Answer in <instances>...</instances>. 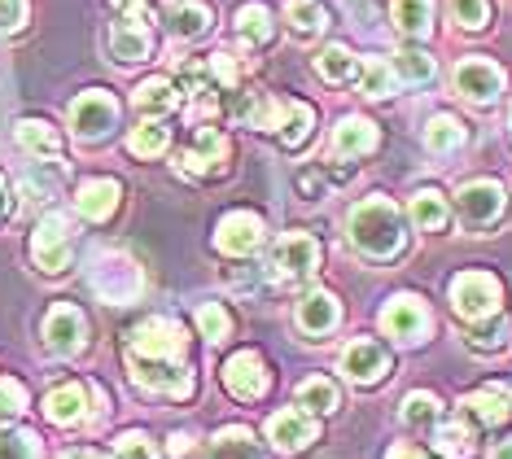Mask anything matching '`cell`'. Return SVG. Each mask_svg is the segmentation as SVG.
<instances>
[{
  "label": "cell",
  "instance_id": "6da1fadb",
  "mask_svg": "<svg viewBox=\"0 0 512 459\" xmlns=\"http://www.w3.org/2000/svg\"><path fill=\"white\" fill-rule=\"evenodd\" d=\"M346 232H351L359 254L390 258V254H399V245H403V215L394 202H386V197H372V202H359L351 210Z\"/></svg>",
  "mask_w": 512,
  "mask_h": 459
},
{
  "label": "cell",
  "instance_id": "7a4b0ae2",
  "mask_svg": "<svg viewBox=\"0 0 512 459\" xmlns=\"http://www.w3.org/2000/svg\"><path fill=\"white\" fill-rule=\"evenodd\" d=\"M127 359H145V363H184V328L176 320H154L136 324L127 337Z\"/></svg>",
  "mask_w": 512,
  "mask_h": 459
},
{
  "label": "cell",
  "instance_id": "3957f363",
  "mask_svg": "<svg viewBox=\"0 0 512 459\" xmlns=\"http://www.w3.org/2000/svg\"><path fill=\"white\" fill-rule=\"evenodd\" d=\"M88 285L101 302H136L145 280H141V267L127 254H97V263H92V272H88Z\"/></svg>",
  "mask_w": 512,
  "mask_h": 459
},
{
  "label": "cell",
  "instance_id": "277c9868",
  "mask_svg": "<svg viewBox=\"0 0 512 459\" xmlns=\"http://www.w3.org/2000/svg\"><path fill=\"white\" fill-rule=\"evenodd\" d=\"M31 254H36L40 272L49 276H62L71 267V254H75V237H71V219L66 215H44L36 237H31Z\"/></svg>",
  "mask_w": 512,
  "mask_h": 459
},
{
  "label": "cell",
  "instance_id": "5b68a950",
  "mask_svg": "<svg viewBox=\"0 0 512 459\" xmlns=\"http://www.w3.org/2000/svg\"><path fill=\"white\" fill-rule=\"evenodd\" d=\"M499 298H504V289L491 272H460L456 285H451V302H456L464 320H491L499 311Z\"/></svg>",
  "mask_w": 512,
  "mask_h": 459
},
{
  "label": "cell",
  "instance_id": "8992f818",
  "mask_svg": "<svg viewBox=\"0 0 512 459\" xmlns=\"http://www.w3.org/2000/svg\"><path fill=\"white\" fill-rule=\"evenodd\" d=\"M114 123H119V101L110 97V92L92 88L84 92L75 105H71V127L79 140H101L114 132Z\"/></svg>",
  "mask_w": 512,
  "mask_h": 459
},
{
  "label": "cell",
  "instance_id": "52a82bcc",
  "mask_svg": "<svg viewBox=\"0 0 512 459\" xmlns=\"http://www.w3.org/2000/svg\"><path fill=\"white\" fill-rule=\"evenodd\" d=\"M320 267V245L316 237H307V232H289V237L276 241L272 250V276L281 280H307L316 276Z\"/></svg>",
  "mask_w": 512,
  "mask_h": 459
},
{
  "label": "cell",
  "instance_id": "ba28073f",
  "mask_svg": "<svg viewBox=\"0 0 512 459\" xmlns=\"http://www.w3.org/2000/svg\"><path fill=\"white\" fill-rule=\"evenodd\" d=\"M263 237H267V228H263V219L254 215V210H232V215L219 219L215 250L241 258V254H254V250H259Z\"/></svg>",
  "mask_w": 512,
  "mask_h": 459
},
{
  "label": "cell",
  "instance_id": "9c48e42d",
  "mask_svg": "<svg viewBox=\"0 0 512 459\" xmlns=\"http://www.w3.org/2000/svg\"><path fill=\"white\" fill-rule=\"evenodd\" d=\"M44 341H49V350L57 355H79L88 341V320L84 311L71 302H57L49 315H44Z\"/></svg>",
  "mask_w": 512,
  "mask_h": 459
},
{
  "label": "cell",
  "instance_id": "30bf717a",
  "mask_svg": "<svg viewBox=\"0 0 512 459\" xmlns=\"http://www.w3.org/2000/svg\"><path fill=\"white\" fill-rule=\"evenodd\" d=\"M429 306L421 298H390V306L381 311V328H386V337H399L407 346H416V341L429 337Z\"/></svg>",
  "mask_w": 512,
  "mask_h": 459
},
{
  "label": "cell",
  "instance_id": "8fae6325",
  "mask_svg": "<svg viewBox=\"0 0 512 459\" xmlns=\"http://www.w3.org/2000/svg\"><path fill=\"white\" fill-rule=\"evenodd\" d=\"M456 92L473 105H491L504 92V70L486 62V57H464L456 66Z\"/></svg>",
  "mask_w": 512,
  "mask_h": 459
},
{
  "label": "cell",
  "instance_id": "7c38bea8",
  "mask_svg": "<svg viewBox=\"0 0 512 459\" xmlns=\"http://www.w3.org/2000/svg\"><path fill=\"white\" fill-rule=\"evenodd\" d=\"M267 385H272V376H267L259 350H237L228 363H224V390L246 398V403H254V398L267 394Z\"/></svg>",
  "mask_w": 512,
  "mask_h": 459
},
{
  "label": "cell",
  "instance_id": "4fadbf2b",
  "mask_svg": "<svg viewBox=\"0 0 512 459\" xmlns=\"http://www.w3.org/2000/svg\"><path fill=\"white\" fill-rule=\"evenodd\" d=\"M460 215L469 228H491V223L504 215V188H499L495 180H473L460 188Z\"/></svg>",
  "mask_w": 512,
  "mask_h": 459
},
{
  "label": "cell",
  "instance_id": "5bb4252c",
  "mask_svg": "<svg viewBox=\"0 0 512 459\" xmlns=\"http://www.w3.org/2000/svg\"><path fill=\"white\" fill-rule=\"evenodd\" d=\"M316 438H320V425L298 407H285L267 420V442H272L276 451H302V446H311Z\"/></svg>",
  "mask_w": 512,
  "mask_h": 459
},
{
  "label": "cell",
  "instance_id": "9a60e30c",
  "mask_svg": "<svg viewBox=\"0 0 512 459\" xmlns=\"http://www.w3.org/2000/svg\"><path fill=\"white\" fill-rule=\"evenodd\" d=\"M342 372L351 376L355 385H372V381H381V376L390 372V355H386V346L381 341H351L346 346V355H342Z\"/></svg>",
  "mask_w": 512,
  "mask_h": 459
},
{
  "label": "cell",
  "instance_id": "2e32d148",
  "mask_svg": "<svg viewBox=\"0 0 512 459\" xmlns=\"http://www.w3.org/2000/svg\"><path fill=\"white\" fill-rule=\"evenodd\" d=\"M294 320H298V328L311 341H320V337H329L333 328H337V320H342V306H337L333 293H311V298L298 302Z\"/></svg>",
  "mask_w": 512,
  "mask_h": 459
},
{
  "label": "cell",
  "instance_id": "e0dca14e",
  "mask_svg": "<svg viewBox=\"0 0 512 459\" xmlns=\"http://www.w3.org/2000/svg\"><path fill=\"white\" fill-rule=\"evenodd\" d=\"M224 158H228V140L219 136L215 127H197L193 149L180 158V171H184V175H211Z\"/></svg>",
  "mask_w": 512,
  "mask_h": 459
},
{
  "label": "cell",
  "instance_id": "ac0fdd59",
  "mask_svg": "<svg viewBox=\"0 0 512 459\" xmlns=\"http://www.w3.org/2000/svg\"><path fill=\"white\" fill-rule=\"evenodd\" d=\"M110 53H114V62H145L149 53H154V35H149L145 22H132V18H123V22H114L110 27Z\"/></svg>",
  "mask_w": 512,
  "mask_h": 459
},
{
  "label": "cell",
  "instance_id": "d6986e66",
  "mask_svg": "<svg viewBox=\"0 0 512 459\" xmlns=\"http://www.w3.org/2000/svg\"><path fill=\"white\" fill-rule=\"evenodd\" d=\"M464 411H469L477 425H504L512 416V394L504 385H482V390L464 394Z\"/></svg>",
  "mask_w": 512,
  "mask_h": 459
},
{
  "label": "cell",
  "instance_id": "ffe728a7",
  "mask_svg": "<svg viewBox=\"0 0 512 459\" xmlns=\"http://www.w3.org/2000/svg\"><path fill=\"white\" fill-rule=\"evenodd\" d=\"M119 180H84L79 184V197H75V206H79V215L92 219V223H101V219H110L114 215V206H119Z\"/></svg>",
  "mask_w": 512,
  "mask_h": 459
},
{
  "label": "cell",
  "instance_id": "44dd1931",
  "mask_svg": "<svg viewBox=\"0 0 512 459\" xmlns=\"http://www.w3.org/2000/svg\"><path fill=\"white\" fill-rule=\"evenodd\" d=\"M377 127L368 119H342L333 127V158H359V153H372L377 149Z\"/></svg>",
  "mask_w": 512,
  "mask_h": 459
},
{
  "label": "cell",
  "instance_id": "7402d4cb",
  "mask_svg": "<svg viewBox=\"0 0 512 459\" xmlns=\"http://www.w3.org/2000/svg\"><path fill=\"white\" fill-rule=\"evenodd\" d=\"M206 459H267V451H263V442L254 438L250 429L232 425V429H219L215 433V442H211V451H206Z\"/></svg>",
  "mask_w": 512,
  "mask_h": 459
},
{
  "label": "cell",
  "instance_id": "603a6c76",
  "mask_svg": "<svg viewBox=\"0 0 512 459\" xmlns=\"http://www.w3.org/2000/svg\"><path fill=\"white\" fill-rule=\"evenodd\" d=\"M84 411H88L84 385H57V390L44 398V416H49L53 425H75V420H84Z\"/></svg>",
  "mask_w": 512,
  "mask_h": 459
},
{
  "label": "cell",
  "instance_id": "cb8c5ba5",
  "mask_svg": "<svg viewBox=\"0 0 512 459\" xmlns=\"http://www.w3.org/2000/svg\"><path fill=\"white\" fill-rule=\"evenodd\" d=\"M14 136H18V145L27 153H36V158H57V153H62V136L40 119H22Z\"/></svg>",
  "mask_w": 512,
  "mask_h": 459
},
{
  "label": "cell",
  "instance_id": "d4e9b609",
  "mask_svg": "<svg viewBox=\"0 0 512 459\" xmlns=\"http://www.w3.org/2000/svg\"><path fill=\"white\" fill-rule=\"evenodd\" d=\"M136 110H141V114H149V119H162V114H171V110H176V88H171L167 84V79H145V84L141 88H136Z\"/></svg>",
  "mask_w": 512,
  "mask_h": 459
},
{
  "label": "cell",
  "instance_id": "484cf974",
  "mask_svg": "<svg viewBox=\"0 0 512 459\" xmlns=\"http://www.w3.org/2000/svg\"><path fill=\"white\" fill-rule=\"evenodd\" d=\"M407 215H412V223H416L421 232H442V228H447V219H451V215H447V202H442V193H434V188L416 193Z\"/></svg>",
  "mask_w": 512,
  "mask_h": 459
},
{
  "label": "cell",
  "instance_id": "4316f807",
  "mask_svg": "<svg viewBox=\"0 0 512 459\" xmlns=\"http://www.w3.org/2000/svg\"><path fill=\"white\" fill-rule=\"evenodd\" d=\"M237 35L250 44V49H263V44H272V14H267V5H246L237 14Z\"/></svg>",
  "mask_w": 512,
  "mask_h": 459
},
{
  "label": "cell",
  "instance_id": "83f0119b",
  "mask_svg": "<svg viewBox=\"0 0 512 459\" xmlns=\"http://www.w3.org/2000/svg\"><path fill=\"white\" fill-rule=\"evenodd\" d=\"M285 18H289V27H294L298 40H316V35L329 27V14H324L316 0H289Z\"/></svg>",
  "mask_w": 512,
  "mask_h": 459
},
{
  "label": "cell",
  "instance_id": "f1b7e54d",
  "mask_svg": "<svg viewBox=\"0 0 512 459\" xmlns=\"http://www.w3.org/2000/svg\"><path fill=\"white\" fill-rule=\"evenodd\" d=\"M434 446L447 459H469L473 455V433H469V425H460V420H438L434 425Z\"/></svg>",
  "mask_w": 512,
  "mask_h": 459
},
{
  "label": "cell",
  "instance_id": "f546056e",
  "mask_svg": "<svg viewBox=\"0 0 512 459\" xmlns=\"http://www.w3.org/2000/svg\"><path fill=\"white\" fill-rule=\"evenodd\" d=\"M298 403L324 416V411H337V407H342V394H337V385L329 381V376H307V381L298 385Z\"/></svg>",
  "mask_w": 512,
  "mask_h": 459
},
{
  "label": "cell",
  "instance_id": "4dcf8cb0",
  "mask_svg": "<svg viewBox=\"0 0 512 459\" xmlns=\"http://www.w3.org/2000/svg\"><path fill=\"white\" fill-rule=\"evenodd\" d=\"M438 420H442V403L434 394L421 390V394H407L403 398V425L407 429H429V433H434Z\"/></svg>",
  "mask_w": 512,
  "mask_h": 459
},
{
  "label": "cell",
  "instance_id": "1f68e13d",
  "mask_svg": "<svg viewBox=\"0 0 512 459\" xmlns=\"http://www.w3.org/2000/svg\"><path fill=\"white\" fill-rule=\"evenodd\" d=\"M434 0H394V27L403 35H429Z\"/></svg>",
  "mask_w": 512,
  "mask_h": 459
},
{
  "label": "cell",
  "instance_id": "d6a6232c",
  "mask_svg": "<svg viewBox=\"0 0 512 459\" xmlns=\"http://www.w3.org/2000/svg\"><path fill=\"white\" fill-rule=\"evenodd\" d=\"M390 70H394V79H403V84H429V79H434V57L403 49V53L390 57Z\"/></svg>",
  "mask_w": 512,
  "mask_h": 459
},
{
  "label": "cell",
  "instance_id": "836d02e7",
  "mask_svg": "<svg viewBox=\"0 0 512 459\" xmlns=\"http://www.w3.org/2000/svg\"><path fill=\"white\" fill-rule=\"evenodd\" d=\"M311 123H316V114H311V105L302 101H285V123H281V145L285 149H298L302 140L311 136Z\"/></svg>",
  "mask_w": 512,
  "mask_h": 459
},
{
  "label": "cell",
  "instance_id": "e575fe53",
  "mask_svg": "<svg viewBox=\"0 0 512 459\" xmlns=\"http://www.w3.org/2000/svg\"><path fill=\"white\" fill-rule=\"evenodd\" d=\"M425 145L434 153H456L464 145V127L460 119H451V114H438V119H429L425 127Z\"/></svg>",
  "mask_w": 512,
  "mask_h": 459
},
{
  "label": "cell",
  "instance_id": "d590c367",
  "mask_svg": "<svg viewBox=\"0 0 512 459\" xmlns=\"http://www.w3.org/2000/svg\"><path fill=\"white\" fill-rule=\"evenodd\" d=\"M167 140H171L167 127H162L158 119H149V123H141L132 136H127V149H132L136 158H158V153L167 149Z\"/></svg>",
  "mask_w": 512,
  "mask_h": 459
},
{
  "label": "cell",
  "instance_id": "8d00e7d4",
  "mask_svg": "<svg viewBox=\"0 0 512 459\" xmlns=\"http://www.w3.org/2000/svg\"><path fill=\"white\" fill-rule=\"evenodd\" d=\"M320 75L329 79V84H351L359 75V62L351 57V49H342V44H333V49L320 53Z\"/></svg>",
  "mask_w": 512,
  "mask_h": 459
},
{
  "label": "cell",
  "instance_id": "74e56055",
  "mask_svg": "<svg viewBox=\"0 0 512 459\" xmlns=\"http://www.w3.org/2000/svg\"><path fill=\"white\" fill-rule=\"evenodd\" d=\"M57 184H62V167L57 162H36L27 175H22V188H27L36 202H44V197L57 193Z\"/></svg>",
  "mask_w": 512,
  "mask_h": 459
},
{
  "label": "cell",
  "instance_id": "f35d334b",
  "mask_svg": "<svg viewBox=\"0 0 512 459\" xmlns=\"http://www.w3.org/2000/svg\"><path fill=\"white\" fill-rule=\"evenodd\" d=\"M171 27H176V35H184V40H197V35L211 31V9L206 5H180L176 14H171Z\"/></svg>",
  "mask_w": 512,
  "mask_h": 459
},
{
  "label": "cell",
  "instance_id": "ab89813d",
  "mask_svg": "<svg viewBox=\"0 0 512 459\" xmlns=\"http://www.w3.org/2000/svg\"><path fill=\"white\" fill-rule=\"evenodd\" d=\"M180 84H184V92H189L193 101H202L206 110H211V92H215L211 62H206V66H184V70H180Z\"/></svg>",
  "mask_w": 512,
  "mask_h": 459
},
{
  "label": "cell",
  "instance_id": "60d3db41",
  "mask_svg": "<svg viewBox=\"0 0 512 459\" xmlns=\"http://www.w3.org/2000/svg\"><path fill=\"white\" fill-rule=\"evenodd\" d=\"M197 324H202L206 341H224L232 333V320H228V311L219 302H202V306H197Z\"/></svg>",
  "mask_w": 512,
  "mask_h": 459
},
{
  "label": "cell",
  "instance_id": "b9f144b4",
  "mask_svg": "<svg viewBox=\"0 0 512 459\" xmlns=\"http://www.w3.org/2000/svg\"><path fill=\"white\" fill-rule=\"evenodd\" d=\"M394 84H399V79H394V70H390V62H368L364 66V97H390L394 92Z\"/></svg>",
  "mask_w": 512,
  "mask_h": 459
},
{
  "label": "cell",
  "instance_id": "7bdbcfd3",
  "mask_svg": "<svg viewBox=\"0 0 512 459\" xmlns=\"http://www.w3.org/2000/svg\"><path fill=\"white\" fill-rule=\"evenodd\" d=\"M451 18H456L464 31H482L486 18H491V5H486V0H451Z\"/></svg>",
  "mask_w": 512,
  "mask_h": 459
},
{
  "label": "cell",
  "instance_id": "ee69618b",
  "mask_svg": "<svg viewBox=\"0 0 512 459\" xmlns=\"http://www.w3.org/2000/svg\"><path fill=\"white\" fill-rule=\"evenodd\" d=\"M0 459H36V438L18 433V429H5L0 433Z\"/></svg>",
  "mask_w": 512,
  "mask_h": 459
},
{
  "label": "cell",
  "instance_id": "f6af8a7d",
  "mask_svg": "<svg viewBox=\"0 0 512 459\" xmlns=\"http://www.w3.org/2000/svg\"><path fill=\"white\" fill-rule=\"evenodd\" d=\"M114 451H119V459H158V442L149 433H123Z\"/></svg>",
  "mask_w": 512,
  "mask_h": 459
},
{
  "label": "cell",
  "instance_id": "bcb514c9",
  "mask_svg": "<svg viewBox=\"0 0 512 459\" xmlns=\"http://www.w3.org/2000/svg\"><path fill=\"white\" fill-rule=\"evenodd\" d=\"M22 407H27V390H22L18 381H0V425L18 420Z\"/></svg>",
  "mask_w": 512,
  "mask_h": 459
},
{
  "label": "cell",
  "instance_id": "7dc6e473",
  "mask_svg": "<svg viewBox=\"0 0 512 459\" xmlns=\"http://www.w3.org/2000/svg\"><path fill=\"white\" fill-rule=\"evenodd\" d=\"M504 337H508V320H495L491 328H477V333L469 337V346L473 350H499L504 346Z\"/></svg>",
  "mask_w": 512,
  "mask_h": 459
},
{
  "label": "cell",
  "instance_id": "c3c4849f",
  "mask_svg": "<svg viewBox=\"0 0 512 459\" xmlns=\"http://www.w3.org/2000/svg\"><path fill=\"white\" fill-rule=\"evenodd\" d=\"M27 22V0H0V31H18Z\"/></svg>",
  "mask_w": 512,
  "mask_h": 459
},
{
  "label": "cell",
  "instance_id": "681fc988",
  "mask_svg": "<svg viewBox=\"0 0 512 459\" xmlns=\"http://www.w3.org/2000/svg\"><path fill=\"white\" fill-rule=\"evenodd\" d=\"M110 5L123 9V14L132 18V22H145V27L154 22V9H149V0H110Z\"/></svg>",
  "mask_w": 512,
  "mask_h": 459
},
{
  "label": "cell",
  "instance_id": "f907efd6",
  "mask_svg": "<svg viewBox=\"0 0 512 459\" xmlns=\"http://www.w3.org/2000/svg\"><path fill=\"white\" fill-rule=\"evenodd\" d=\"M211 75H215V84H224V88L237 84V66H232L228 53H215L211 57Z\"/></svg>",
  "mask_w": 512,
  "mask_h": 459
},
{
  "label": "cell",
  "instance_id": "816d5d0a",
  "mask_svg": "<svg viewBox=\"0 0 512 459\" xmlns=\"http://www.w3.org/2000/svg\"><path fill=\"white\" fill-rule=\"evenodd\" d=\"M298 193H307V202H320V197H324L320 171H298Z\"/></svg>",
  "mask_w": 512,
  "mask_h": 459
},
{
  "label": "cell",
  "instance_id": "f5cc1de1",
  "mask_svg": "<svg viewBox=\"0 0 512 459\" xmlns=\"http://www.w3.org/2000/svg\"><path fill=\"white\" fill-rule=\"evenodd\" d=\"M351 14L359 18V27H368V22H377V0H351Z\"/></svg>",
  "mask_w": 512,
  "mask_h": 459
},
{
  "label": "cell",
  "instance_id": "db71d44e",
  "mask_svg": "<svg viewBox=\"0 0 512 459\" xmlns=\"http://www.w3.org/2000/svg\"><path fill=\"white\" fill-rule=\"evenodd\" d=\"M386 459H421V451H416V446H412V442H394Z\"/></svg>",
  "mask_w": 512,
  "mask_h": 459
},
{
  "label": "cell",
  "instance_id": "11a10c76",
  "mask_svg": "<svg viewBox=\"0 0 512 459\" xmlns=\"http://www.w3.org/2000/svg\"><path fill=\"white\" fill-rule=\"evenodd\" d=\"M254 280H259L254 272H228V285H237V289H250Z\"/></svg>",
  "mask_w": 512,
  "mask_h": 459
},
{
  "label": "cell",
  "instance_id": "9f6ffc18",
  "mask_svg": "<svg viewBox=\"0 0 512 459\" xmlns=\"http://www.w3.org/2000/svg\"><path fill=\"white\" fill-rule=\"evenodd\" d=\"M491 459H512V438H504V442H495V451H491Z\"/></svg>",
  "mask_w": 512,
  "mask_h": 459
},
{
  "label": "cell",
  "instance_id": "6f0895ef",
  "mask_svg": "<svg viewBox=\"0 0 512 459\" xmlns=\"http://www.w3.org/2000/svg\"><path fill=\"white\" fill-rule=\"evenodd\" d=\"M189 451V438H184V433H176V438H171V455H184Z\"/></svg>",
  "mask_w": 512,
  "mask_h": 459
},
{
  "label": "cell",
  "instance_id": "680465c9",
  "mask_svg": "<svg viewBox=\"0 0 512 459\" xmlns=\"http://www.w3.org/2000/svg\"><path fill=\"white\" fill-rule=\"evenodd\" d=\"M5 210H9V184H5V175H0V219H5Z\"/></svg>",
  "mask_w": 512,
  "mask_h": 459
},
{
  "label": "cell",
  "instance_id": "91938a15",
  "mask_svg": "<svg viewBox=\"0 0 512 459\" xmlns=\"http://www.w3.org/2000/svg\"><path fill=\"white\" fill-rule=\"evenodd\" d=\"M62 459H106V455H97V451H71V455H62Z\"/></svg>",
  "mask_w": 512,
  "mask_h": 459
}]
</instances>
